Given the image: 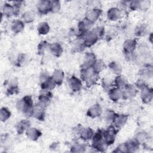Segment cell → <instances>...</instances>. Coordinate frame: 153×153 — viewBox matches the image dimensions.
Returning <instances> with one entry per match:
<instances>
[{
    "instance_id": "obj_1",
    "label": "cell",
    "mask_w": 153,
    "mask_h": 153,
    "mask_svg": "<svg viewBox=\"0 0 153 153\" xmlns=\"http://www.w3.org/2000/svg\"><path fill=\"white\" fill-rule=\"evenodd\" d=\"M80 76L88 88L94 85L99 79V74L95 73L92 68L86 67L83 65L80 71Z\"/></svg>"
},
{
    "instance_id": "obj_2",
    "label": "cell",
    "mask_w": 153,
    "mask_h": 153,
    "mask_svg": "<svg viewBox=\"0 0 153 153\" xmlns=\"http://www.w3.org/2000/svg\"><path fill=\"white\" fill-rule=\"evenodd\" d=\"M33 102L31 96L26 95L19 100L17 103V108L26 117H32Z\"/></svg>"
},
{
    "instance_id": "obj_3",
    "label": "cell",
    "mask_w": 153,
    "mask_h": 153,
    "mask_svg": "<svg viewBox=\"0 0 153 153\" xmlns=\"http://www.w3.org/2000/svg\"><path fill=\"white\" fill-rule=\"evenodd\" d=\"M103 131L102 130H97V131L94 133L91 139L92 148L99 152H105L107 146L104 141Z\"/></svg>"
},
{
    "instance_id": "obj_4",
    "label": "cell",
    "mask_w": 153,
    "mask_h": 153,
    "mask_svg": "<svg viewBox=\"0 0 153 153\" xmlns=\"http://www.w3.org/2000/svg\"><path fill=\"white\" fill-rule=\"evenodd\" d=\"M118 130L113 125L109 126L105 130L103 131L104 141L107 146L112 145L115 141Z\"/></svg>"
},
{
    "instance_id": "obj_5",
    "label": "cell",
    "mask_w": 153,
    "mask_h": 153,
    "mask_svg": "<svg viewBox=\"0 0 153 153\" xmlns=\"http://www.w3.org/2000/svg\"><path fill=\"white\" fill-rule=\"evenodd\" d=\"M138 89L134 85L127 84L122 90V99L124 100H132L137 94Z\"/></svg>"
},
{
    "instance_id": "obj_6",
    "label": "cell",
    "mask_w": 153,
    "mask_h": 153,
    "mask_svg": "<svg viewBox=\"0 0 153 153\" xmlns=\"http://www.w3.org/2000/svg\"><path fill=\"white\" fill-rule=\"evenodd\" d=\"M139 90H140V98L142 102L145 104L150 103L153 98L152 89L145 84L141 87Z\"/></svg>"
},
{
    "instance_id": "obj_7",
    "label": "cell",
    "mask_w": 153,
    "mask_h": 153,
    "mask_svg": "<svg viewBox=\"0 0 153 153\" xmlns=\"http://www.w3.org/2000/svg\"><path fill=\"white\" fill-rule=\"evenodd\" d=\"M82 39L84 47H90L97 42L99 38L96 33L93 30H91L85 33Z\"/></svg>"
},
{
    "instance_id": "obj_8",
    "label": "cell",
    "mask_w": 153,
    "mask_h": 153,
    "mask_svg": "<svg viewBox=\"0 0 153 153\" xmlns=\"http://www.w3.org/2000/svg\"><path fill=\"white\" fill-rule=\"evenodd\" d=\"M45 108L46 106L39 102L34 105L32 117L39 121L44 120L45 117Z\"/></svg>"
},
{
    "instance_id": "obj_9",
    "label": "cell",
    "mask_w": 153,
    "mask_h": 153,
    "mask_svg": "<svg viewBox=\"0 0 153 153\" xmlns=\"http://www.w3.org/2000/svg\"><path fill=\"white\" fill-rule=\"evenodd\" d=\"M102 11L97 8H93L88 10L85 14V19L94 23L100 17Z\"/></svg>"
},
{
    "instance_id": "obj_10",
    "label": "cell",
    "mask_w": 153,
    "mask_h": 153,
    "mask_svg": "<svg viewBox=\"0 0 153 153\" xmlns=\"http://www.w3.org/2000/svg\"><path fill=\"white\" fill-rule=\"evenodd\" d=\"M137 46V42L134 39H128L126 40L123 45V48L124 53L127 55H130L133 54Z\"/></svg>"
},
{
    "instance_id": "obj_11",
    "label": "cell",
    "mask_w": 153,
    "mask_h": 153,
    "mask_svg": "<svg viewBox=\"0 0 153 153\" xmlns=\"http://www.w3.org/2000/svg\"><path fill=\"white\" fill-rule=\"evenodd\" d=\"M93 25V23L87 20L85 18L83 20L79 22L78 24V28L79 30V33L80 36L81 35V38H82L85 33L90 30Z\"/></svg>"
},
{
    "instance_id": "obj_12",
    "label": "cell",
    "mask_w": 153,
    "mask_h": 153,
    "mask_svg": "<svg viewBox=\"0 0 153 153\" xmlns=\"http://www.w3.org/2000/svg\"><path fill=\"white\" fill-rule=\"evenodd\" d=\"M68 84L70 88L74 92H78L82 88L81 80L75 76H71L68 80Z\"/></svg>"
},
{
    "instance_id": "obj_13",
    "label": "cell",
    "mask_w": 153,
    "mask_h": 153,
    "mask_svg": "<svg viewBox=\"0 0 153 153\" xmlns=\"http://www.w3.org/2000/svg\"><path fill=\"white\" fill-rule=\"evenodd\" d=\"M52 98L53 94L51 91L42 90L38 96V102L44 106H47L50 103Z\"/></svg>"
},
{
    "instance_id": "obj_14",
    "label": "cell",
    "mask_w": 153,
    "mask_h": 153,
    "mask_svg": "<svg viewBox=\"0 0 153 153\" xmlns=\"http://www.w3.org/2000/svg\"><path fill=\"white\" fill-rule=\"evenodd\" d=\"M102 113V108L99 103H95L91 105L87 110L86 114L91 118L99 117Z\"/></svg>"
},
{
    "instance_id": "obj_15",
    "label": "cell",
    "mask_w": 153,
    "mask_h": 153,
    "mask_svg": "<svg viewBox=\"0 0 153 153\" xmlns=\"http://www.w3.org/2000/svg\"><path fill=\"white\" fill-rule=\"evenodd\" d=\"M38 13L42 15H45L50 12V1L41 0L36 4Z\"/></svg>"
},
{
    "instance_id": "obj_16",
    "label": "cell",
    "mask_w": 153,
    "mask_h": 153,
    "mask_svg": "<svg viewBox=\"0 0 153 153\" xmlns=\"http://www.w3.org/2000/svg\"><path fill=\"white\" fill-rule=\"evenodd\" d=\"M128 115L124 114H120L116 115L115 119L112 123V125L117 129L122 128L127 123Z\"/></svg>"
},
{
    "instance_id": "obj_17",
    "label": "cell",
    "mask_w": 153,
    "mask_h": 153,
    "mask_svg": "<svg viewBox=\"0 0 153 153\" xmlns=\"http://www.w3.org/2000/svg\"><path fill=\"white\" fill-rule=\"evenodd\" d=\"M25 133L27 137L32 141L37 140L42 135V132L39 129L30 127L27 128Z\"/></svg>"
},
{
    "instance_id": "obj_18",
    "label": "cell",
    "mask_w": 153,
    "mask_h": 153,
    "mask_svg": "<svg viewBox=\"0 0 153 153\" xmlns=\"http://www.w3.org/2000/svg\"><path fill=\"white\" fill-rule=\"evenodd\" d=\"M108 96L112 102H118L122 98V89L118 87H113L108 91Z\"/></svg>"
},
{
    "instance_id": "obj_19",
    "label": "cell",
    "mask_w": 153,
    "mask_h": 153,
    "mask_svg": "<svg viewBox=\"0 0 153 153\" xmlns=\"http://www.w3.org/2000/svg\"><path fill=\"white\" fill-rule=\"evenodd\" d=\"M51 78L56 85H60L63 82L65 74L63 71L60 69H56L53 72Z\"/></svg>"
},
{
    "instance_id": "obj_20",
    "label": "cell",
    "mask_w": 153,
    "mask_h": 153,
    "mask_svg": "<svg viewBox=\"0 0 153 153\" xmlns=\"http://www.w3.org/2000/svg\"><path fill=\"white\" fill-rule=\"evenodd\" d=\"M121 16V12L117 7L109 8L107 11V17L111 21H117Z\"/></svg>"
},
{
    "instance_id": "obj_21",
    "label": "cell",
    "mask_w": 153,
    "mask_h": 153,
    "mask_svg": "<svg viewBox=\"0 0 153 153\" xmlns=\"http://www.w3.org/2000/svg\"><path fill=\"white\" fill-rule=\"evenodd\" d=\"M96 56L92 52H87L84 57L83 66L91 68L96 61Z\"/></svg>"
},
{
    "instance_id": "obj_22",
    "label": "cell",
    "mask_w": 153,
    "mask_h": 153,
    "mask_svg": "<svg viewBox=\"0 0 153 153\" xmlns=\"http://www.w3.org/2000/svg\"><path fill=\"white\" fill-rule=\"evenodd\" d=\"M30 127V122L28 120H22L16 126V131L18 134H22Z\"/></svg>"
},
{
    "instance_id": "obj_23",
    "label": "cell",
    "mask_w": 153,
    "mask_h": 153,
    "mask_svg": "<svg viewBox=\"0 0 153 153\" xmlns=\"http://www.w3.org/2000/svg\"><path fill=\"white\" fill-rule=\"evenodd\" d=\"M49 49L51 54L56 57H60L62 55V53L63 52V49L62 46L59 43H57V42H54L53 44H51L50 45Z\"/></svg>"
},
{
    "instance_id": "obj_24",
    "label": "cell",
    "mask_w": 153,
    "mask_h": 153,
    "mask_svg": "<svg viewBox=\"0 0 153 153\" xmlns=\"http://www.w3.org/2000/svg\"><path fill=\"white\" fill-rule=\"evenodd\" d=\"M11 29L13 33H19L25 29V23L22 20H15L11 23Z\"/></svg>"
},
{
    "instance_id": "obj_25",
    "label": "cell",
    "mask_w": 153,
    "mask_h": 153,
    "mask_svg": "<svg viewBox=\"0 0 153 153\" xmlns=\"http://www.w3.org/2000/svg\"><path fill=\"white\" fill-rule=\"evenodd\" d=\"M8 87L6 90V94L8 96L16 94L19 91L18 82L15 79H11L8 83Z\"/></svg>"
},
{
    "instance_id": "obj_26",
    "label": "cell",
    "mask_w": 153,
    "mask_h": 153,
    "mask_svg": "<svg viewBox=\"0 0 153 153\" xmlns=\"http://www.w3.org/2000/svg\"><path fill=\"white\" fill-rule=\"evenodd\" d=\"M94 133V132L91 128L86 127L82 128V130L79 133V136L82 140L84 141H88L92 139Z\"/></svg>"
},
{
    "instance_id": "obj_27",
    "label": "cell",
    "mask_w": 153,
    "mask_h": 153,
    "mask_svg": "<svg viewBox=\"0 0 153 153\" xmlns=\"http://www.w3.org/2000/svg\"><path fill=\"white\" fill-rule=\"evenodd\" d=\"M127 84V78L125 76L121 74L117 75L114 80V84L115 87L118 88H124Z\"/></svg>"
},
{
    "instance_id": "obj_28",
    "label": "cell",
    "mask_w": 153,
    "mask_h": 153,
    "mask_svg": "<svg viewBox=\"0 0 153 153\" xmlns=\"http://www.w3.org/2000/svg\"><path fill=\"white\" fill-rule=\"evenodd\" d=\"M2 14L7 17H10L14 16V9L13 5L8 3H5L2 7Z\"/></svg>"
},
{
    "instance_id": "obj_29",
    "label": "cell",
    "mask_w": 153,
    "mask_h": 153,
    "mask_svg": "<svg viewBox=\"0 0 153 153\" xmlns=\"http://www.w3.org/2000/svg\"><path fill=\"white\" fill-rule=\"evenodd\" d=\"M126 145L128 148V152H133L136 151L140 145V143L135 139H131L128 140H127L126 142Z\"/></svg>"
},
{
    "instance_id": "obj_30",
    "label": "cell",
    "mask_w": 153,
    "mask_h": 153,
    "mask_svg": "<svg viewBox=\"0 0 153 153\" xmlns=\"http://www.w3.org/2000/svg\"><path fill=\"white\" fill-rule=\"evenodd\" d=\"M36 29L39 35H45L49 32L50 27L48 23L45 22H42L38 25Z\"/></svg>"
},
{
    "instance_id": "obj_31",
    "label": "cell",
    "mask_w": 153,
    "mask_h": 153,
    "mask_svg": "<svg viewBox=\"0 0 153 153\" xmlns=\"http://www.w3.org/2000/svg\"><path fill=\"white\" fill-rule=\"evenodd\" d=\"M108 67L111 71L117 75L121 74L122 72V66L121 64L117 61H112L110 62L109 63Z\"/></svg>"
},
{
    "instance_id": "obj_32",
    "label": "cell",
    "mask_w": 153,
    "mask_h": 153,
    "mask_svg": "<svg viewBox=\"0 0 153 153\" xmlns=\"http://www.w3.org/2000/svg\"><path fill=\"white\" fill-rule=\"evenodd\" d=\"M56 85V84L54 82L51 77L41 82V88L43 90L51 91L55 88Z\"/></svg>"
},
{
    "instance_id": "obj_33",
    "label": "cell",
    "mask_w": 153,
    "mask_h": 153,
    "mask_svg": "<svg viewBox=\"0 0 153 153\" xmlns=\"http://www.w3.org/2000/svg\"><path fill=\"white\" fill-rule=\"evenodd\" d=\"M106 67L104 61L102 59H97L93 66L91 67L93 71L97 74H99Z\"/></svg>"
},
{
    "instance_id": "obj_34",
    "label": "cell",
    "mask_w": 153,
    "mask_h": 153,
    "mask_svg": "<svg viewBox=\"0 0 153 153\" xmlns=\"http://www.w3.org/2000/svg\"><path fill=\"white\" fill-rule=\"evenodd\" d=\"M148 26L145 24L137 26L134 30V34L137 36H143L148 34Z\"/></svg>"
},
{
    "instance_id": "obj_35",
    "label": "cell",
    "mask_w": 153,
    "mask_h": 153,
    "mask_svg": "<svg viewBox=\"0 0 153 153\" xmlns=\"http://www.w3.org/2000/svg\"><path fill=\"white\" fill-rule=\"evenodd\" d=\"M139 73L142 76L151 77L152 75V66L149 64H147L139 71Z\"/></svg>"
},
{
    "instance_id": "obj_36",
    "label": "cell",
    "mask_w": 153,
    "mask_h": 153,
    "mask_svg": "<svg viewBox=\"0 0 153 153\" xmlns=\"http://www.w3.org/2000/svg\"><path fill=\"white\" fill-rule=\"evenodd\" d=\"M35 14L33 12L30 11L25 12L22 16V21L25 23H30L33 22L35 20Z\"/></svg>"
},
{
    "instance_id": "obj_37",
    "label": "cell",
    "mask_w": 153,
    "mask_h": 153,
    "mask_svg": "<svg viewBox=\"0 0 153 153\" xmlns=\"http://www.w3.org/2000/svg\"><path fill=\"white\" fill-rule=\"evenodd\" d=\"M11 111L6 107H2L0 109V120L2 122L7 121L11 117Z\"/></svg>"
},
{
    "instance_id": "obj_38",
    "label": "cell",
    "mask_w": 153,
    "mask_h": 153,
    "mask_svg": "<svg viewBox=\"0 0 153 153\" xmlns=\"http://www.w3.org/2000/svg\"><path fill=\"white\" fill-rule=\"evenodd\" d=\"M61 8V3L58 0L50 1V12L53 14L59 13Z\"/></svg>"
},
{
    "instance_id": "obj_39",
    "label": "cell",
    "mask_w": 153,
    "mask_h": 153,
    "mask_svg": "<svg viewBox=\"0 0 153 153\" xmlns=\"http://www.w3.org/2000/svg\"><path fill=\"white\" fill-rule=\"evenodd\" d=\"M117 114L112 110H107L105 114L104 119L107 123L112 124Z\"/></svg>"
},
{
    "instance_id": "obj_40",
    "label": "cell",
    "mask_w": 153,
    "mask_h": 153,
    "mask_svg": "<svg viewBox=\"0 0 153 153\" xmlns=\"http://www.w3.org/2000/svg\"><path fill=\"white\" fill-rule=\"evenodd\" d=\"M50 44L46 41H41L38 45L37 47V50H38V54L39 55L43 54L45 51L47 49V48H49Z\"/></svg>"
},
{
    "instance_id": "obj_41",
    "label": "cell",
    "mask_w": 153,
    "mask_h": 153,
    "mask_svg": "<svg viewBox=\"0 0 153 153\" xmlns=\"http://www.w3.org/2000/svg\"><path fill=\"white\" fill-rule=\"evenodd\" d=\"M85 146L79 143H75L72 145L71 151L72 152H84L85 151Z\"/></svg>"
},
{
    "instance_id": "obj_42",
    "label": "cell",
    "mask_w": 153,
    "mask_h": 153,
    "mask_svg": "<svg viewBox=\"0 0 153 153\" xmlns=\"http://www.w3.org/2000/svg\"><path fill=\"white\" fill-rule=\"evenodd\" d=\"M114 81H112V79H109V78H104L102 80V85L103 88L108 92L109 90H110L112 87V86L114 85Z\"/></svg>"
},
{
    "instance_id": "obj_43",
    "label": "cell",
    "mask_w": 153,
    "mask_h": 153,
    "mask_svg": "<svg viewBox=\"0 0 153 153\" xmlns=\"http://www.w3.org/2000/svg\"><path fill=\"white\" fill-rule=\"evenodd\" d=\"M140 143L143 142L148 138V134L145 131H139L134 137Z\"/></svg>"
},
{
    "instance_id": "obj_44",
    "label": "cell",
    "mask_w": 153,
    "mask_h": 153,
    "mask_svg": "<svg viewBox=\"0 0 153 153\" xmlns=\"http://www.w3.org/2000/svg\"><path fill=\"white\" fill-rule=\"evenodd\" d=\"M27 61V56L25 54L20 53L18 55L17 60H16V65L18 66H23L25 63Z\"/></svg>"
},
{
    "instance_id": "obj_45",
    "label": "cell",
    "mask_w": 153,
    "mask_h": 153,
    "mask_svg": "<svg viewBox=\"0 0 153 153\" xmlns=\"http://www.w3.org/2000/svg\"><path fill=\"white\" fill-rule=\"evenodd\" d=\"M114 152H128V148H127V145H126V143H122L120 145H118L115 149L114 150Z\"/></svg>"
},
{
    "instance_id": "obj_46",
    "label": "cell",
    "mask_w": 153,
    "mask_h": 153,
    "mask_svg": "<svg viewBox=\"0 0 153 153\" xmlns=\"http://www.w3.org/2000/svg\"><path fill=\"white\" fill-rule=\"evenodd\" d=\"M93 30L97 35L99 39L102 38L103 37L104 35H105V28L103 26H97L96 28H94V29H93Z\"/></svg>"
},
{
    "instance_id": "obj_47",
    "label": "cell",
    "mask_w": 153,
    "mask_h": 153,
    "mask_svg": "<svg viewBox=\"0 0 153 153\" xmlns=\"http://www.w3.org/2000/svg\"><path fill=\"white\" fill-rule=\"evenodd\" d=\"M140 1H132L129 2V8L133 11H136L140 10Z\"/></svg>"
},
{
    "instance_id": "obj_48",
    "label": "cell",
    "mask_w": 153,
    "mask_h": 153,
    "mask_svg": "<svg viewBox=\"0 0 153 153\" xmlns=\"http://www.w3.org/2000/svg\"><path fill=\"white\" fill-rule=\"evenodd\" d=\"M23 1H21L14 2V4L13 5L14 9V15L15 16H16L20 13V11L22 6L23 5Z\"/></svg>"
},
{
    "instance_id": "obj_49",
    "label": "cell",
    "mask_w": 153,
    "mask_h": 153,
    "mask_svg": "<svg viewBox=\"0 0 153 153\" xmlns=\"http://www.w3.org/2000/svg\"><path fill=\"white\" fill-rule=\"evenodd\" d=\"M151 5V2L149 1H140V10H147Z\"/></svg>"
},
{
    "instance_id": "obj_50",
    "label": "cell",
    "mask_w": 153,
    "mask_h": 153,
    "mask_svg": "<svg viewBox=\"0 0 153 153\" xmlns=\"http://www.w3.org/2000/svg\"><path fill=\"white\" fill-rule=\"evenodd\" d=\"M51 76H50V75L48 73V72H47L45 71H42L41 72L40 75H39V81H40V82H42L45 81L46 79H48Z\"/></svg>"
},
{
    "instance_id": "obj_51",
    "label": "cell",
    "mask_w": 153,
    "mask_h": 153,
    "mask_svg": "<svg viewBox=\"0 0 153 153\" xmlns=\"http://www.w3.org/2000/svg\"><path fill=\"white\" fill-rule=\"evenodd\" d=\"M138 108H139V105L136 102H131V103H130V105L129 106L130 111H132V112L137 111Z\"/></svg>"
},
{
    "instance_id": "obj_52",
    "label": "cell",
    "mask_w": 153,
    "mask_h": 153,
    "mask_svg": "<svg viewBox=\"0 0 153 153\" xmlns=\"http://www.w3.org/2000/svg\"><path fill=\"white\" fill-rule=\"evenodd\" d=\"M82 128H83V127H82L80 124H78V126H75V127L74 128V129H73L74 133H75V134H79V133H80L81 131L82 130Z\"/></svg>"
}]
</instances>
